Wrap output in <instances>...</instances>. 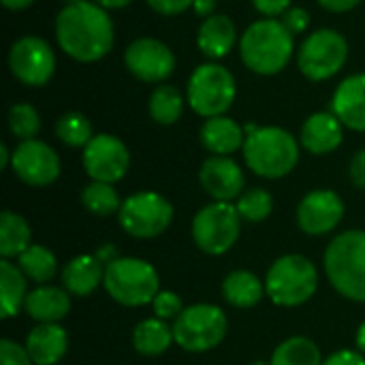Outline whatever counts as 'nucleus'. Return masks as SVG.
Instances as JSON below:
<instances>
[{"mask_svg":"<svg viewBox=\"0 0 365 365\" xmlns=\"http://www.w3.org/2000/svg\"><path fill=\"white\" fill-rule=\"evenodd\" d=\"M56 38L64 53L77 62H96L113 47V21L96 2L66 4L56 17Z\"/></svg>","mask_w":365,"mask_h":365,"instance_id":"nucleus-1","label":"nucleus"},{"mask_svg":"<svg viewBox=\"0 0 365 365\" xmlns=\"http://www.w3.org/2000/svg\"><path fill=\"white\" fill-rule=\"evenodd\" d=\"M293 49V34L282 21L274 17L250 24L240 41L242 62L257 75L280 73L289 64Z\"/></svg>","mask_w":365,"mask_h":365,"instance_id":"nucleus-2","label":"nucleus"},{"mask_svg":"<svg viewBox=\"0 0 365 365\" xmlns=\"http://www.w3.org/2000/svg\"><path fill=\"white\" fill-rule=\"evenodd\" d=\"M325 272L342 297L365 304V231H344L327 246Z\"/></svg>","mask_w":365,"mask_h":365,"instance_id":"nucleus-3","label":"nucleus"},{"mask_svg":"<svg viewBox=\"0 0 365 365\" xmlns=\"http://www.w3.org/2000/svg\"><path fill=\"white\" fill-rule=\"evenodd\" d=\"M244 160L259 175L278 180L289 175L299 160V145L291 133L278 126H261L246 135Z\"/></svg>","mask_w":365,"mask_h":365,"instance_id":"nucleus-4","label":"nucleus"},{"mask_svg":"<svg viewBox=\"0 0 365 365\" xmlns=\"http://www.w3.org/2000/svg\"><path fill=\"white\" fill-rule=\"evenodd\" d=\"M103 287L113 302L126 308H137L154 302L160 291V280L148 261L118 257L115 261L107 263Z\"/></svg>","mask_w":365,"mask_h":365,"instance_id":"nucleus-5","label":"nucleus"},{"mask_svg":"<svg viewBox=\"0 0 365 365\" xmlns=\"http://www.w3.org/2000/svg\"><path fill=\"white\" fill-rule=\"evenodd\" d=\"M319 287V272L314 263L302 255L280 257L267 272L265 293L282 308H297L306 304Z\"/></svg>","mask_w":365,"mask_h":365,"instance_id":"nucleus-6","label":"nucleus"},{"mask_svg":"<svg viewBox=\"0 0 365 365\" xmlns=\"http://www.w3.org/2000/svg\"><path fill=\"white\" fill-rule=\"evenodd\" d=\"M237 94L231 71L218 62L199 64L188 79V105L203 118L225 115Z\"/></svg>","mask_w":365,"mask_h":365,"instance_id":"nucleus-7","label":"nucleus"},{"mask_svg":"<svg viewBox=\"0 0 365 365\" xmlns=\"http://www.w3.org/2000/svg\"><path fill=\"white\" fill-rule=\"evenodd\" d=\"M227 317L214 304H195L173 321L175 344L188 353H205L216 349L227 336Z\"/></svg>","mask_w":365,"mask_h":365,"instance_id":"nucleus-8","label":"nucleus"},{"mask_svg":"<svg viewBox=\"0 0 365 365\" xmlns=\"http://www.w3.org/2000/svg\"><path fill=\"white\" fill-rule=\"evenodd\" d=\"M242 216L233 203L214 201L201 207L192 218V240L205 255L220 257L240 240Z\"/></svg>","mask_w":365,"mask_h":365,"instance_id":"nucleus-9","label":"nucleus"},{"mask_svg":"<svg viewBox=\"0 0 365 365\" xmlns=\"http://www.w3.org/2000/svg\"><path fill=\"white\" fill-rule=\"evenodd\" d=\"M122 229L137 240L163 235L173 220V205L158 192L141 190L122 201L118 212Z\"/></svg>","mask_w":365,"mask_h":365,"instance_id":"nucleus-10","label":"nucleus"},{"mask_svg":"<svg viewBox=\"0 0 365 365\" xmlns=\"http://www.w3.org/2000/svg\"><path fill=\"white\" fill-rule=\"evenodd\" d=\"M346 58V38L331 28H323L312 32L302 43L297 53V66L310 81H325L342 71Z\"/></svg>","mask_w":365,"mask_h":365,"instance_id":"nucleus-11","label":"nucleus"},{"mask_svg":"<svg viewBox=\"0 0 365 365\" xmlns=\"http://www.w3.org/2000/svg\"><path fill=\"white\" fill-rule=\"evenodd\" d=\"M9 68L24 86H45L56 71V56L41 36H21L9 51Z\"/></svg>","mask_w":365,"mask_h":365,"instance_id":"nucleus-12","label":"nucleus"},{"mask_svg":"<svg viewBox=\"0 0 365 365\" xmlns=\"http://www.w3.org/2000/svg\"><path fill=\"white\" fill-rule=\"evenodd\" d=\"M128 167V148L113 135H94L92 141L83 148V169L92 178V182L115 184L126 175Z\"/></svg>","mask_w":365,"mask_h":365,"instance_id":"nucleus-13","label":"nucleus"},{"mask_svg":"<svg viewBox=\"0 0 365 365\" xmlns=\"http://www.w3.org/2000/svg\"><path fill=\"white\" fill-rule=\"evenodd\" d=\"M126 68L145 83H163L175 71L173 51L158 38H137L124 51Z\"/></svg>","mask_w":365,"mask_h":365,"instance_id":"nucleus-14","label":"nucleus"},{"mask_svg":"<svg viewBox=\"0 0 365 365\" xmlns=\"http://www.w3.org/2000/svg\"><path fill=\"white\" fill-rule=\"evenodd\" d=\"M11 156L15 175L28 186H49L60 175V158L45 141H21Z\"/></svg>","mask_w":365,"mask_h":365,"instance_id":"nucleus-15","label":"nucleus"},{"mask_svg":"<svg viewBox=\"0 0 365 365\" xmlns=\"http://www.w3.org/2000/svg\"><path fill=\"white\" fill-rule=\"evenodd\" d=\"M344 218V203L334 190H312L297 207V225L308 235L331 233Z\"/></svg>","mask_w":365,"mask_h":365,"instance_id":"nucleus-16","label":"nucleus"},{"mask_svg":"<svg viewBox=\"0 0 365 365\" xmlns=\"http://www.w3.org/2000/svg\"><path fill=\"white\" fill-rule=\"evenodd\" d=\"M201 188L214 199V201H227L240 199L244 195V171L242 167L229 158V156H212L201 165L199 171Z\"/></svg>","mask_w":365,"mask_h":365,"instance_id":"nucleus-17","label":"nucleus"},{"mask_svg":"<svg viewBox=\"0 0 365 365\" xmlns=\"http://www.w3.org/2000/svg\"><path fill=\"white\" fill-rule=\"evenodd\" d=\"M331 111L336 118L353 128L365 130V73L346 77L334 92L331 98Z\"/></svg>","mask_w":365,"mask_h":365,"instance_id":"nucleus-18","label":"nucleus"},{"mask_svg":"<svg viewBox=\"0 0 365 365\" xmlns=\"http://www.w3.org/2000/svg\"><path fill=\"white\" fill-rule=\"evenodd\" d=\"M342 126L334 111H317L302 126V145L317 156L329 154L342 143Z\"/></svg>","mask_w":365,"mask_h":365,"instance_id":"nucleus-19","label":"nucleus"},{"mask_svg":"<svg viewBox=\"0 0 365 365\" xmlns=\"http://www.w3.org/2000/svg\"><path fill=\"white\" fill-rule=\"evenodd\" d=\"M34 365H56L68 351V336L58 323H38L24 346Z\"/></svg>","mask_w":365,"mask_h":365,"instance_id":"nucleus-20","label":"nucleus"},{"mask_svg":"<svg viewBox=\"0 0 365 365\" xmlns=\"http://www.w3.org/2000/svg\"><path fill=\"white\" fill-rule=\"evenodd\" d=\"M105 263L96 255H79L62 269V289L75 297L92 295L105 280Z\"/></svg>","mask_w":365,"mask_h":365,"instance_id":"nucleus-21","label":"nucleus"},{"mask_svg":"<svg viewBox=\"0 0 365 365\" xmlns=\"http://www.w3.org/2000/svg\"><path fill=\"white\" fill-rule=\"evenodd\" d=\"M71 293L60 287H38L26 295V314L38 323H60L71 310Z\"/></svg>","mask_w":365,"mask_h":365,"instance_id":"nucleus-22","label":"nucleus"},{"mask_svg":"<svg viewBox=\"0 0 365 365\" xmlns=\"http://www.w3.org/2000/svg\"><path fill=\"white\" fill-rule=\"evenodd\" d=\"M201 143L214 156H229L240 148H244L246 130L231 118L225 115L207 118L205 124L201 126Z\"/></svg>","mask_w":365,"mask_h":365,"instance_id":"nucleus-23","label":"nucleus"},{"mask_svg":"<svg viewBox=\"0 0 365 365\" xmlns=\"http://www.w3.org/2000/svg\"><path fill=\"white\" fill-rule=\"evenodd\" d=\"M235 41H237L235 24L227 15L205 17L199 28V34H197V45H199L201 53L212 60L225 58L235 47Z\"/></svg>","mask_w":365,"mask_h":365,"instance_id":"nucleus-24","label":"nucleus"},{"mask_svg":"<svg viewBox=\"0 0 365 365\" xmlns=\"http://www.w3.org/2000/svg\"><path fill=\"white\" fill-rule=\"evenodd\" d=\"M171 342H175L173 327H169L167 321L163 319L141 321L133 331V346L139 355H145V357H158L167 353Z\"/></svg>","mask_w":365,"mask_h":365,"instance_id":"nucleus-25","label":"nucleus"},{"mask_svg":"<svg viewBox=\"0 0 365 365\" xmlns=\"http://www.w3.org/2000/svg\"><path fill=\"white\" fill-rule=\"evenodd\" d=\"M265 291V284L246 269L231 272L225 282H222V297L233 306V308H252L261 302Z\"/></svg>","mask_w":365,"mask_h":365,"instance_id":"nucleus-26","label":"nucleus"},{"mask_svg":"<svg viewBox=\"0 0 365 365\" xmlns=\"http://www.w3.org/2000/svg\"><path fill=\"white\" fill-rule=\"evenodd\" d=\"M26 282L28 278L19 269V265L2 259L0 263V304H2V319H11L19 312L26 302Z\"/></svg>","mask_w":365,"mask_h":365,"instance_id":"nucleus-27","label":"nucleus"},{"mask_svg":"<svg viewBox=\"0 0 365 365\" xmlns=\"http://www.w3.org/2000/svg\"><path fill=\"white\" fill-rule=\"evenodd\" d=\"M32 246V233L28 222L15 212H2L0 216V255L2 259L19 257Z\"/></svg>","mask_w":365,"mask_h":365,"instance_id":"nucleus-28","label":"nucleus"},{"mask_svg":"<svg viewBox=\"0 0 365 365\" xmlns=\"http://www.w3.org/2000/svg\"><path fill=\"white\" fill-rule=\"evenodd\" d=\"M148 109H150V118L154 122H158L163 126H171L184 113V96L180 94L178 88H173L169 83H160L150 94Z\"/></svg>","mask_w":365,"mask_h":365,"instance_id":"nucleus-29","label":"nucleus"},{"mask_svg":"<svg viewBox=\"0 0 365 365\" xmlns=\"http://www.w3.org/2000/svg\"><path fill=\"white\" fill-rule=\"evenodd\" d=\"M269 365H323V357L312 340L295 336L284 340L274 351Z\"/></svg>","mask_w":365,"mask_h":365,"instance_id":"nucleus-30","label":"nucleus"},{"mask_svg":"<svg viewBox=\"0 0 365 365\" xmlns=\"http://www.w3.org/2000/svg\"><path fill=\"white\" fill-rule=\"evenodd\" d=\"M17 265L28 280H34L38 284H45L47 280H51L56 276V267H58L53 252L38 244H32L28 250H24L17 257Z\"/></svg>","mask_w":365,"mask_h":365,"instance_id":"nucleus-31","label":"nucleus"},{"mask_svg":"<svg viewBox=\"0 0 365 365\" xmlns=\"http://www.w3.org/2000/svg\"><path fill=\"white\" fill-rule=\"evenodd\" d=\"M81 203L94 216H111V214H118L122 207V201L113 184H105V182L88 184L81 190Z\"/></svg>","mask_w":365,"mask_h":365,"instance_id":"nucleus-32","label":"nucleus"},{"mask_svg":"<svg viewBox=\"0 0 365 365\" xmlns=\"http://www.w3.org/2000/svg\"><path fill=\"white\" fill-rule=\"evenodd\" d=\"M56 135L64 145H71V148H86L94 137L90 120L77 111H68V113L58 118Z\"/></svg>","mask_w":365,"mask_h":365,"instance_id":"nucleus-33","label":"nucleus"},{"mask_svg":"<svg viewBox=\"0 0 365 365\" xmlns=\"http://www.w3.org/2000/svg\"><path fill=\"white\" fill-rule=\"evenodd\" d=\"M9 128H11L13 137H17L21 141L34 139L41 130L38 111L28 103H15L9 109Z\"/></svg>","mask_w":365,"mask_h":365,"instance_id":"nucleus-34","label":"nucleus"},{"mask_svg":"<svg viewBox=\"0 0 365 365\" xmlns=\"http://www.w3.org/2000/svg\"><path fill=\"white\" fill-rule=\"evenodd\" d=\"M240 216L248 222H261L265 220L269 214H272V207H274V199L272 195L265 190V188H250L246 190L237 203H235Z\"/></svg>","mask_w":365,"mask_h":365,"instance_id":"nucleus-35","label":"nucleus"},{"mask_svg":"<svg viewBox=\"0 0 365 365\" xmlns=\"http://www.w3.org/2000/svg\"><path fill=\"white\" fill-rule=\"evenodd\" d=\"M152 308H154L156 319H163V321H169V319L175 321L184 312V304L180 299V295H175L171 291H158V295L152 302Z\"/></svg>","mask_w":365,"mask_h":365,"instance_id":"nucleus-36","label":"nucleus"},{"mask_svg":"<svg viewBox=\"0 0 365 365\" xmlns=\"http://www.w3.org/2000/svg\"><path fill=\"white\" fill-rule=\"evenodd\" d=\"M0 357H2V365H34L30 355H28V351L21 349L13 340H2L0 342Z\"/></svg>","mask_w":365,"mask_h":365,"instance_id":"nucleus-37","label":"nucleus"},{"mask_svg":"<svg viewBox=\"0 0 365 365\" xmlns=\"http://www.w3.org/2000/svg\"><path fill=\"white\" fill-rule=\"evenodd\" d=\"M280 21H282V24L287 26V30L295 36V34L306 32V28L310 26V15H308V11L302 9V6H291V9L282 15Z\"/></svg>","mask_w":365,"mask_h":365,"instance_id":"nucleus-38","label":"nucleus"},{"mask_svg":"<svg viewBox=\"0 0 365 365\" xmlns=\"http://www.w3.org/2000/svg\"><path fill=\"white\" fill-rule=\"evenodd\" d=\"M158 15H180L195 4V0H148Z\"/></svg>","mask_w":365,"mask_h":365,"instance_id":"nucleus-39","label":"nucleus"},{"mask_svg":"<svg viewBox=\"0 0 365 365\" xmlns=\"http://www.w3.org/2000/svg\"><path fill=\"white\" fill-rule=\"evenodd\" d=\"M255 9L265 17L284 15L291 9V0H252Z\"/></svg>","mask_w":365,"mask_h":365,"instance_id":"nucleus-40","label":"nucleus"},{"mask_svg":"<svg viewBox=\"0 0 365 365\" xmlns=\"http://www.w3.org/2000/svg\"><path fill=\"white\" fill-rule=\"evenodd\" d=\"M323 365H365V359L359 351H338L327 357Z\"/></svg>","mask_w":365,"mask_h":365,"instance_id":"nucleus-41","label":"nucleus"},{"mask_svg":"<svg viewBox=\"0 0 365 365\" xmlns=\"http://www.w3.org/2000/svg\"><path fill=\"white\" fill-rule=\"evenodd\" d=\"M351 180L357 188L365 190V150L357 152L351 160Z\"/></svg>","mask_w":365,"mask_h":365,"instance_id":"nucleus-42","label":"nucleus"},{"mask_svg":"<svg viewBox=\"0 0 365 365\" xmlns=\"http://www.w3.org/2000/svg\"><path fill=\"white\" fill-rule=\"evenodd\" d=\"M361 0H319V4L331 13H346V11H353Z\"/></svg>","mask_w":365,"mask_h":365,"instance_id":"nucleus-43","label":"nucleus"},{"mask_svg":"<svg viewBox=\"0 0 365 365\" xmlns=\"http://www.w3.org/2000/svg\"><path fill=\"white\" fill-rule=\"evenodd\" d=\"M192 9L201 17H212L214 11H216V0H195Z\"/></svg>","mask_w":365,"mask_h":365,"instance_id":"nucleus-44","label":"nucleus"},{"mask_svg":"<svg viewBox=\"0 0 365 365\" xmlns=\"http://www.w3.org/2000/svg\"><path fill=\"white\" fill-rule=\"evenodd\" d=\"M34 0H2V4L11 11H24L32 4Z\"/></svg>","mask_w":365,"mask_h":365,"instance_id":"nucleus-45","label":"nucleus"},{"mask_svg":"<svg viewBox=\"0 0 365 365\" xmlns=\"http://www.w3.org/2000/svg\"><path fill=\"white\" fill-rule=\"evenodd\" d=\"M96 4H101L103 9H122L126 4H130L133 0H94Z\"/></svg>","mask_w":365,"mask_h":365,"instance_id":"nucleus-46","label":"nucleus"},{"mask_svg":"<svg viewBox=\"0 0 365 365\" xmlns=\"http://www.w3.org/2000/svg\"><path fill=\"white\" fill-rule=\"evenodd\" d=\"M11 158H13V156H9V150H6V145L2 143V145H0V169H4L6 165H11Z\"/></svg>","mask_w":365,"mask_h":365,"instance_id":"nucleus-47","label":"nucleus"},{"mask_svg":"<svg viewBox=\"0 0 365 365\" xmlns=\"http://www.w3.org/2000/svg\"><path fill=\"white\" fill-rule=\"evenodd\" d=\"M357 349H359V353H365V321L357 331Z\"/></svg>","mask_w":365,"mask_h":365,"instance_id":"nucleus-48","label":"nucleus"},{"mask_svg":"<svg viewBox=\"0 0 365 365\" xmlns=\"http://www.w3.org/2000/svg\"><path fill=\"white\" fill-rule=\"evenodd\" d=\"M64 4H75V2H81V0H62Z\"/></svg>","mask_w":365,"mask_h":365,"instance_id":"nucleus-49","label":"nucleus"},{"mask_svg":"<svg viewBox=\"0 0 365 365\" xmlns=\"http://www.w3.org/2000/svg\"><path fill=\"white\" fill-rule=\"evenodd\" d=\"M250 365H269V364H265V361H255V364H250Z\"/></svg>","mask_w":365,"mask_h":365,"instance_id":"nucleus-50","label":"nucleus"}]
</instances>
